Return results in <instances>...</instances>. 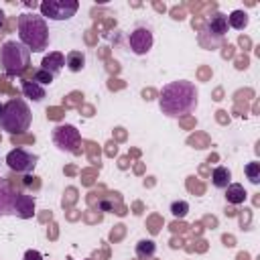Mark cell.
<instances>
[{
  "label": "cell",
  "instance_id": "obj_1",
  "mask_svg": "<svg viewBox=\"0 0 260 260\" xmlns=\"http://www.w3.org/2000/svg\"><path fill=\"white\" fill-rule=\"evenodd\" d=\"M197 95L199 91L195 83L187 79H177V81L162 85L160 95H158V106L162 114L171 118H179V116L191 114L197 108Z\"/></svg>",
  "mask_w": 260,
  "mask_h": 260
},
{
  "label": "cell",
  "instance_id": "obj_2",
  "mask_svg": "<svg viewBox=\"0 0 260 260\" xmlns=\"http://www.w3.org/2000/svg\"><path fill=\"white\" fill-rule=\"evenodd\" d=\"M18 41L30 51V53H41L49 45V26L47 20L39 14L22 12L18 16Z\"/></svg>",
  "mask_w": 260,
  "mask_h": 260
},
{
  "label": "cell",
  "instance_id": "obj_3",
  "mask_svg": "<svg viewBox=\"0 0 260 260\" xmlns=\"http://www.w3.org/2000/svg\"><path fill=\"white\" fill-rule=\"evenodd\" d=\"M30 120H32V114H30L28 104L22 98H12L2 108L0 128L6 130L8 134H22L28 130Z\"/></svg>",
  "mask_w": 260,
  "mask_h": 260
},
{
  "label": "cell",
  "instance_id": "obj_4",
  "mask_svg": "<svg viewBox=\"0 0 260 260\" xmlns=\"http://www.w3.org/2000/svg\"><path fill=\"white\" fill-rule=\"evenodd\" d=\"M0 65L8 77H16L30 65V51L20 41H6L0 47Z\"/></svg>",
  "mask_w": 260,
  "mask_h": 260
},
{
  "label": "cell",
  "instance_id": "obj_5",
  "mask_svg": "<svg viewBox=\"0 0 260 260\" xmlns=\"http://www.w3.org/2000/svg\"><path fill=\"white\" fill-rule=\"evenodd\" d=\"M41 16L49 20H69L79 10L77 0H45L41 2Z\"/></svg>",
  "mask_w": 260,
  "mask_h": 260
},
{
  "label": "cell",
  "instance_id": "obj_6",
  "mask_svg": "<svg viewBox=\"0 0 260 260\" xmlns=\"http://www.w3.org/2000/svg\"><path fill=\"white\" fill-rule=\"evenodd\" d=\"M152 43H154V35H152L150 24L138 22L128 35V45L134 55H146L152 49Z\"/></svg>",
  "mask_w": 260,
  "mask_h": 260
},
{
  "label": "cell",
  "instance_id": "obj_7",
  "mask_svg": "<svg viewBox=\"0 0 260 260\" xmlns=\"http://www.w3.org/2000/svg\"><path fill=\"white\" fill-rule=\"evenodd\" d=\"M53 142L59 150H65V152H77L79 148V142H81V134L75 126L71 124H59L53 128Z\"/></svg>",
  "mask_w": 260,
  "mask_h": 260
},
{
  "label": "cell",
  "instance_id": "obj_8",
  "mask_svg": "<svg viewBox=\"0 0 260 260\" xmlns=\"http://www.w3.org/2000/svg\"><path fill=\"white\" fill-rule=\"evenodd\" d=\"M37 160L39 156L26 148H12L8 154H6V165L8 169L16 171V173H22V175H30L37 167Z\"/></svg>",
  "mask_w": 260,
  "mask_h": 260
},
{
  "label": "cell",
  "instance_id": "obj_9",
  "mask_svg": "<svg viewBox=\"0 0 260 260\" xmlns=\"http://www.w3.org/2000/svg\"><path fill=\"white\" fill-rule=\"evenodd\" d=\"M16 197H18V191L12 189L6 179H0V215L16 213Z\"/></svg>",
  "mask_w": 260,
  "mask_h": 260
},
{
  "label": "cell",
  "instance_id": "obj_10",
  "mask_svg": "<svg viewBox=\"0 0 260 260\" xmlns=\"http://www.w3.org/2000/svg\"><path fill=\"white\" fill-rule=\"evenodd\" d=\"M63 67H65V55H63V53H59V51H51V53H49V55H45V57H43V61H41V69L49 71L53 77H55Z\"/></svg>",
  "mask_w": 260,
  "mask_h": 260
},
{
  "label": "cell",
  "instance_id": "obj_11",
  "mask_svg": "<svg viewBox=\"0 0 260 260\" xmlns=\"http://www.w3.org/2000/svg\"><path fill=\"white\" fill-rule=\"evenodd\" d=\"M20 219H30L35 215V199L26 193H20L18 191V197H16V213Z\"/></svg>",
  "mask_w": 260,
  "mask_h": 260
},
{
  "label": "cell",
  "instance_id": "obj_12",
  "mask_svg": "<svg viewBox=\"0 0 260 260\" xmlns=\"http://www.w3.org/2000/svg\"><path fill=\"white\" fill-rule=\"evenodd\" d=\"M228 16L225 14H221V12H215V14H211V18L207 20V28H209V35H213V37H223L225 32H228Z\"/></svg>",
  "mask_w": 260,
  "mask_h": 260
},
{
  "label": "cell",
  "instance_id": "obj_13",
  "mask_svg": "<svg viewBox=\"0 0 260 260\" xmlns=\"http://www.w3.org/2000/svg\"><path fill=\"white\" fill-rule=\"evenodd\" d=\"M225 199H228V203H232V205H240V203L246 201V189H244L240 183H230V185L225 187Z\"/></svg>",
  "mask_w": 260,
  "mask_h": 260
},
{
  "label": "cell",
  "instance_id": "obj_14",
  "mask_svg": "<svg viewBox=\"0 0 260 260\" xmlns=\"http://www.w3.org/2000/svg\"><path fill=\"white\" fill-rule=\"evenodd\" d=\"M22 93H24L26 98H30L32 102H43V100H45V87L39 85V83H35L32 79L22 81Z\"/></svg>",
  "mask_w": 260,
  "mask_h": 260
},
{
  "label": "cell",
  "instance_id": "obj_15",
  "mask_svg": "<svg viewBox=\"0 0 260 260\" xmlns=\"http://www.w3.org/2000/svg\"><path fill=\"white\" fill-rule=\"evenodd\" d=\"M211 183L217 187V189H225L230 183H232V173L228 167H215L213 173H211Z\"/></svg>",
  "mask_w": 260,
  "mask_h": 260
},
{
  "label": "cell",
  "instance_id": "obj_16",
  "mask_svg": "<svg viewBox=\"0 0 260 260\" xmlns=\"http://www.w3.org/2000/svg\"><path fill=\"white\" fill-rule=\"evenodd\" d=\"M65 65H67L69 71L77 73V71H81L85 67V55L81 51H69L67 57H65Z\"/></svg>",
  "mask_w": 260,
  "mask_h": 260
},
{
  "label": "cell",
  "instance_id": "obj_17",
  "mask_svg": "<svg viewBox=\"0 0 260 260\" xmlns=\"http://www.w3.org/2000/svg\"><path fill=\"white\" fill-rule=\"evenodd\" d=\"M154 252H156V244H154L152 240H140V242L136 244V256L142 258V260L152 258Z\"/></svg>",
  "mask_w": 260,
  "mask_h": 260
},
{
  "label": "cell",
  "instance_id": "obj_18",
  "mask_svg": "<svg viewBox=\"0 0 260 260\" xmlns=\"http://www.w3.org/2000/svg\"><path fill=\"white\" fill-rule=\"evenodd\" d=\"M248 14L244 12V10H234L230 16H228V24L230 26H234V28H238V30H242V28H246L248 26Z\"/></svg>",
  "mask_w": 260,
  "mask_h": 260
},
{
  "label": "cell",
  "instance_id": "obj_19",
  "mask_svg": "<svg viewBox=\"0 0 260 260\" xmlns=\"http://www.w3.org/2000/svg\"><path fill=\"white\" fill-rule=\"evenodd\" d=\"M246 175H248V179H250V183H254V185H258L260 183V162H256V160H252V162H248L246 165Z\"/></svg>",
  "mask_w": 260,
  "mask_h": 260
},
{
  "label": "cell",
  "instance_id": "obj_20",
  "mask_svg": "<svg viewBox=\"0 0 260 260\" xmlns=\"http://www.w3.org/2000/svg\"><path fill=\"white\" fill-rule=\"evenodd\" d=\"M53 79H55V77H53L49 71H45V69H37V71H35V77H32V81L39 83V85H43V87H45V85H51Z\"/></svg>",
  "mask_w": 260,
  "mask_h": 260
},
{
  "label": "cell",
  "instance_id": "obj_21",
  "mask_svg": "<svg viewBox=\"0 0 260 260\" xmlns=\"http://www.w3.org/2000/svg\"><path fill=\"white\" fill-rule=\"evenodd\" d=\"M187 211H189V203H187V201H173V203H171V213H173L175 217L183 219V217L187 215Z\"/></svg>",
  "mask_w": 260,
  "mask_h": 260
},
{
  "label": "cell",
  "instance_id": "obj_22",
  "mask_svg": "<svg viewBox=\"0 0 260 260\" xmlns=\"http://www.w3.org/2000/svg\"><path fill=\"white\" fill-rule=\"evenodd\" d=\"M24 260H43V256H41V252H37V250H26Z\"/></svg>",
  "mask_w": 260,
  "mask_h": 260
},
{
  "label": "cell",
  "instance_id": "obj_23",
  "mask_svg": "<svg viewBox=\"0 0 260 260\" xmlns=\"http://www.w3.org/2000/svg\"><path fill=\"white\" fill-rule=\"evenodd\" d=\"M100 207H102L104 211H112V207H114V205H112L110 201H102V205H100Z\"/></svg>",
  "mask_w": 260,
  "mask_h": 260
},
{
  "label": "cell",
  "instance_id": "obj_24",
  "mask_svg": "<svg viewBox=\"0 0 260 260\" xmlns=\"http://www.w3.org/2000/svg\"><path fill=\"white\" fill-rule=\"evenodd\" d=\"M4 24H6V14L0 10V28H4Z\"/></svg>",
  "mask_w": 260,
  "mask_h": 260
},
{
  "label": "cell",
  "instance_id": "obj_25",
  "mask_svg": "<svg viewBox=\"0 0 260 260\" xmlns=\"http://www.w3.org/2000/svg\"><path fill=\"white\" fill-rule=\"evenodd\" d=\"M30 183H32V177H30V175H24V185H26V187H28V185H30Z\"/></svg>",
  "mask_w": 260,
  "mask_h": 260
},
{
  "label": "cell",
  "instance_id": "obj_26",
  "mask_svg": "<svg viewBox=\"0 0 260 260\" xmlns=\"http://www.w3.org/2000/svg\"><path fill=\"white\" fill-rule=\"evenodd\" d=\"M2 108H4V104H0V114H2Z\"/></svg>",
  "mask_w": 260,
  "mask_h": 260
}]
</instances>
